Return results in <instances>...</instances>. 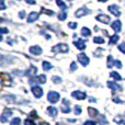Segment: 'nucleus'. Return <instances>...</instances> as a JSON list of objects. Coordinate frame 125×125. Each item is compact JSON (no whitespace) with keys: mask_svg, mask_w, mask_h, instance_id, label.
<instances>
[{"mask_svg":"<svg viewBox=\"0 0 125 125\" xmlns=\"http://www.w3.org/2000/svg\"><path fill=\"white\" fill-rule=\"evenodd\" d=\"M83 125H95V122L94 121H87V122H84Z\"/></svg>","mask_w":125,"mask_h":125,"instance_id":"4c0bfd02","label":"nucleus"},{"mask_svg":"<svg viewBox=\"0 0 125 125\" xmlns=\"http://www.w3.org/2000/svg\"><path fill=\"white\" fill-rule=\"evenodd\" d=\"M67 19V13L66 12H61L58 14V20H61V21H64V20Z\"/></svg>","mask_w":125,"mask_h":125,"instance_id":"c756f323","label":"nucleus"},{"mask_svg":"<svg viewBox=\"0 0 125 125\" xmlns=\"http://www.w3.org/2000/svg\"><path fill=\"white\" fill-rule=\"evenodd\" d=\"M47 113H48V115H51L52 117H55L57 115V113H58V111H57V109L54 108V106H48Z\"/></svg>","mask_w":125,"mask_h":125,"instance_id":"6ab92c4d","label":"nucleus"},{"mask_svg":"<svg viewBox=\"0 0 125 125\" xmlns=\"http://www.w3.org/2000/svg\"><path fill=\"white\" fill-rule=\"evenodd\" d=\"M52 51L54 53H68L69 47H68V45H67V44L59 43V44H57V45H55L54 47L52 48Z\"/></svg>","mask_w":125,"mask_h":125,"instance_id":"f257e3e1","label":"nucleus"},{"mask_svg":"<svg viewBox=\"0 0 125 125\" xmlns=\"http://www.w3.org/2000/svg\"><path fill=\"white\" fill-rule=\"evenodd\" d=\"M1 80H2V83H3V84H7V86L11 83V78H10V76L7 75V73H1Z\"/></svg>","mask_w":125,"mask_h":125,"instance_id":"a211bd4d","label":"nucleus"},{"mask_svg":"<svg viewBox=\"0 0 125 125\" xmlns=\"http://www.w3.org/2000/svg\"><path fill=\"white\" fill-rule=\"evenodd\" d=\"M98 1H100V2H105V1H108V0H98Z\"/></svg>","mask_w":125,"mask_h":125,"instance_id":"49530a36","label":"nucleus"},{"mask_svg":"<svg viewBox=\"0 0 125 125\" xmlns=\"http://www.w3.org/2000/svg\"><path fill=\"white\" fill-rule=\"evenodd\" d=\"M40 125H50L47 123V122H41V123H40Z\"/></svg>","mask_w":125,"mask_h":125,"instance_id":"a18cd8bd","label":"nucleus"},{"mask_svg":"<svg viewBox=\"0 0 125 125\" xmlns=\"http://www.w3.org/2000/svg\"><path fill=\"white\" fill-rule=\"evenodd\" d=\"M56 3H57V6H58L59 8L62 9V10H65V9H67L66 3H65L62 0H56Z\"/></svg>","mask_w":125,"mask_h":125,"instance_id":"393cba45","label":"nucleus"},{"mask_svg":"<svg viewBox=\"0 0 125 125\" xmlns=\"http://www.w3.org/2000/svg\"><path fill=\"white\" fill-rule=\"evenodd\" d=\"M88 113L91 117H97L98 115H99L98 110H95V109H93V108H88Z\"/></svg>","mask_w":125,"mask_h":125,"instance_id":"aec40b11","label":"nucleus"},{"mask_svg":"<svg viewBox=\"0 0 125 125\" xmlns=\"http://www.w3.org/2000/svg\"><path fill=\"white\" fill-rule=\"evenodd\" d=\"M80 113H81V108H80L79 105H76L75 106V114H80Z\"/></svg>","mask_w":125,"mask_h":125,"instance_id":"c9c22d12","label":"nucleus"},{"mask_svg":"<svg viewBox=\"0 0 125 125\" xmlns=\"http://www.w3.org/2000/svg\"><path fill=\"white\" fill-rule=\"evenodd\" d=\"M113 101L116 102V103H122V101L119 99V98H113Z\"/></svg>","mask_w":125,"mask_h":125,"instance_id":"79ce46f5","label":"nucleus"},{"mask_svg":"<svg viewBox=\"0 0 125 125\" xmlns=\"http://www.w3.org/2000/svg\"><path fill=\"white\" fill-rule=\"evenodd\" d=\"M95 19H97L99 22L104 23V24L110 23V21H111L110 17H109V15H105V14H99V15H97V18H95Z\"/></svg>","mask_w":125,"mask_h":125,"instance_id":"9b49d317","label":"nucleus"},{"mask_svg":"<svg viewBox=\"0 0 125 125\" xmlns=\"http://www.w3.org/2000/svg\"><path fill=\"white\" fill-rule=\"evenodd\" d=\"M88 13H90V10H89L87 7H81L80 9H78V10L76 11L75 15L77 18H80V17H83V15L88 14Z\"/></svg>","mask_w":125,"mask_h":125,"instance_id":"20e7f679","label":"nucleus"},{"mask_svg":"<svg viewBox=\"0 0 125 125\" xmlns=\"http://www.w3.org/2000/svg\"><path fill=\"white\" fill-rule=\"evenodd\" d=\"M20 124H21V120L19 117H14L10 123V125H20Z\"/></svg>","mask_w":125,"mask_h":125,"instance_id":"c85d7f7f","label":"nucleus"},{"mask_svg":"<svg viewBox=\"0 0 125 125\" xmlns=\"http://www.w3.org/2000/svg\"><path fill=\"white\" fill-rule=\"evenodd\" d=\"M68 28L73 30V29L77 28V23H76V22H70V23H68Z\"/></svg>","mask_w":125,"mask_h":125,"instance_id":"72a5a7b5","label":"nucleus"},{"mask_svg":"<svg viewBox=\"0 0 125 125\" xmlns=\"http://www.w3.org/2000/svg\"><path fill=\"white\" fill-rule=\"evenodd\" d=\"M119 40H120V36H119L117 34H115V35H113V36H111V37H110V45L116 44Z\"/></svg>","mask_w":125,"mask_h":125,"instance_id":"4be33fe9","label":"nucleus"},{"mask_svg":"<svg viewBox=\"0 0 125 125\" xmlns=\"http://www.w3.org/2000/svg\"><path fill=\"white\" fill-rule=\"evenodd\" d=\"M24 125H36V124H35V122H33V120L26 119L25 121H24Z\"/></svg>","mask_w":125,"mask_h":125,"instance_id":"2f4dec72","label":"nucleus"},{"mask_svg":"<svg viewBox=\"0 0 125 125\" xmlns=\"http://www.w3.org/2000/svg\"><path fill=\"white\" fill-rule=\"evenodd\" d=\"M89 101H90V102H92V103H94V102H97V100H95V99H93V98H90V99H89Z\"/></svg>","mask_w":125,"mask_h":125,"instance_id":"c03bdc74","label":"nucleus"},{"mask_svg":"<svg viewBox=\"0 0 125 125\" xmlns=\"http://www.w3.org/2000/svg\"><path fill=\"white\" fill-rule=\"evenodd\" d=\"M114 62L115 61H113V57L111 56V55H109V56H108V62H106V66H108L109 68H111L112 66H114Z\"/></svg>","mask_w":125,"mask_h":125,"instance_id":"b1692460","label":"nucleus"},{"mask_svg":"<svg viewBox=\"0 0 125 125\" xmlns=\"http://www.w3.org/2000/svg\"><path fill=\"white\" fill-rule=\"evenodd\" d=\"M39 19V13L37 12H31L28 17V23H32V22L36 21Z\"/></svg>","mask_w":125,"mask_h":125,"instance_id":"f3484780","label":"nucleus"},{"mask_svg":"<svg viewBox=\"0 0 125 125\" xmlns=\"http://www.w3.org/2000/svg\"><path fill=\"white\" fill-rule=\"evenodd\" d=\"M73 44H75V46L78 48V50H80V51L86 50V41H84V40L79 39V40L73 42Z\"/></svg>","mask_w":125,"mask_h":125,"instance_id":"9d476101","label":"nucleus"},{"mask_svg":"<svg viewBox=\"0 0 125 125\" xmlns=\"http://www.w3.org/2000/svg\"><path fill=\"white\" fill-rule=\"evenodd\" d=\"M93 42H94L95 44H103L104 43V39L103 37H100V36H95L94 39H93Z\"/></svg>","mask_w":125,"mask_h":125,"instance_id":"bb28decb","label":"nucleus"},{"mask_svg":"<svg viewBox=\"0 0 125 125\" xmlns=\"http://www.w3.org/2000/svg\"><path fill=\"white\" fill-rule=\"evenodd\" d=\"M78 61H79V62L82 65V66H87V65L89 64V57L87 56L84 53H81V54L78 55Z\"/></svg>","mask_w":125,"mask_h":125,"instance_id":"39448f33","label":"nucleus"},{"mask_svg":"<svg viewBox=\"0 0 125 125\" xmlns=\"http://www.w3.org/2000/svg\"><path fill=\"white\" fill-rule=\"evenodd\" d=\"M37 71V68L35 66H31L28 70L25 71V76H29V77H34L35 73Z\"/></svg>","mask_w":125,"mask_h":125,"instance_id":"dca6fc26","label":"nucleus"},{"mask_svg":"<svg viewBox=\"0 0 125 125\" xmlns=\"http://www.w3.org/2000/svg\"><path fill=\"white\" fill-rule=\"evenodd\" d=\"M81 35H82V36H86V37L90 36V35H91V31L89 30L88 28H82L81 29Z\"/></svg>","mask_w":125,"mask_h":125,"instance_id":"412c9836","label":"nucleus"},{"mask_svg":"<svg viewBox=\"0 0 125 125\" xmlns=\"http://www.w3.org/2000/svg\"><path fill=\"white\" fill-rule=\"evenodd\" d=\"M59 98H61V95H59L58 92H56V91H51L50 93H48L47 95V100L51 102V103H57L59 100Z\"/></svg>","mask_w":125,"mask_h":125,"instance_id":"7ed1b4c3","label":"nucleus"},{"mask_svg":"<svg viewBox=\"0 0 125 125\" xmlns=\"http://www.w3.org/2000/svg\"><path fill=\"white\" fill-rule=\"evenodd\" d=\"M76 69H77V64L75 62H73L70 65V71H75Z\"/></svg>","mask_w":125,"mask_h":125,"instance_id":"f704fd0d","label":"nucleus"},{"mask_svg":"<svg viewBox=\"0 0 125 125\" xmlns=\"http://www.w3.org/2000/svg\"><path fill=\"white\" fill-rule=\"evenodd\" d=\"M52 81L54 82L55 84H59V83H62V78L58 77V76H53V77H52Z\"/></svg>","mask_w":125,"mask_h":125,"instance_id":"a878e982","label":"nucleus"},{"mask_svg":"<svg viewBox=\"0 0 125 125\" xmlns=\"http://www.w3.org/2000/svg\"><path fill=\"white\" fill-rule=\"evenodd\" d=\"M114 67H117V68H122V62L120 61H115L114 62Z\"/></svg>","mask_w":125,"mask_h":125,"instance_id":"e433bc0d","label":"nucleus"},{"mask_svg":"<svg viewBox=\"0 0 125 125\" xmlns=\"http://www.w3.org/2000/svg\"><path fill=\"white\" fill-rule=\"evenodd\" d=\"M111 77H113L115 80H117V81L122 80V77H121V76H120L117 73H115V71H112V73H111Z\"/></svg>","mask_w":125,"mask_h":125,"instance_id":"cd10ccee","label":"nucleus"},{"mask_svg":"<svg viewBox=\"0 0 125 125\" xmlns=\"http://www.w3.org/2000/svg\"><path fill=\"white\" fill-rule=\"evenodd\" d=\"M42 12L46 13L47 15H53V14H55L54 11H52V10H47V9H44V8H42Z\"/></svg>","mask_w":125,"mask_h":125,"instance_id":"7c9ffc66","label":"nucleus"},{"mask_svg":"<svg viewBox=\"0 0 125 125\" xmlns=\"http://www.w3.org/2000/svg\"><path fill=\"white\" fill-rule=\"evenodd\" d=\"M119 50L121 53H123V54H125V42H123L122 44H120L119 45Z\"/></svg>","mask_w":125,"mask_h":125,"instance_id":"473e14b6","label":"nucleus"},{"mask_svg":"<svg viewBox=\"0 0 125 125\" xmlns=\"http://www.w3.org/2000/svg\"><path fill=\"white\" fill-rule=\"evenodd\" d=\"M108 87L109 88H111L113 91H122L123 90V88H122L120 84H117L116 82H113V81H108Z\"/></svg>","mask_w":125,"mask_h":125,"instance_id":"ddd939ff","label":"nucleus"},{"mask_svg":"<svg viewBox=\"0 0 125 125\" xmlns=\"http://www.w3.org/2000/svg\"><path fill=\"white\" fill-rule=\"evenodd\" d=\"M26 3H29V4H35V0H26Z\"/></svg>","mask_w":125,"mask_h":125,"instance_id":"37998d69","label":"nucleus"},{"mask_svg":"<svg viewBox=\"0 0 125 125\" xmlns=\"http://www.w3.org/2000/svg\"><path fill=\"white\" fill-rule=\"evenodd\" d=\"M102 51H103L102 48H98V52H95L94 55H95V56H100V55H101V53H102Z\"/></svg>","mask_w":125,"mask_h":125,"instance_id":"58836bf2","label":"nucleus"},{"mask_svg":"<svg viewBox=\"0 0 125 125\" xmlns=\"http://www.w3.org/2000/svg\"><path fill=\"white\" fill-rule=\"evenodd\" d=\"M70 103L68 102L67 99H64L62 100V112L64 113H69L70 112Z\"/></svg>","mask_w":125,"mask_h":125,"instance_id":"1a4fd4ad","label":"nucleus"},{"mask_svg":"<svg viewBox=\"0 0 125 125\" xmlns=\"http://www.w3.org/2000/svg\"><path fill=\"white\" fill-rule=\"evenodd\" d=\"M43 69L45 71H48V70H51V69H52V64H51V62H43Z\"/></svg>","mask_w":125,"mask_h":125,"instance_id":"5701e85b","label":"nucleus"},{"mask_svg":"<svg viewBox=\"0 0 125 125\" xmlns=\"http://www.w3.org/2000/svg\"><path fill=\"white\" fill-rule=\"evenodd\" d=\"M56 125H65V124H64V123H57Z\"/></svg>","mask_w":125,"mask_h":125,"instance_id":"de8ad7c7","label":"nucleus"},{"mask_svg":"<svg viewBox=\"0 0 125 125\" xmlns=\"http://www.w3.org/2000/svg\"><path fill=\"white\" fill-rule=\"evenodd\" d=\"M11 115H12V111H11V110H4L3 112H2L0 120H1L2 123H6V122L9 120V117L11 116Z\"/></svg>","mask_w":125,"mask_h":125,"instance_id":"0eeeda50","label":"nucleus"},{"mask_svg":"<svg viewBox=\"0 0 125 125\" xmlns=\"http://www.w3.org/2000/svg\"><path fill=\"white\" fill-rule=\"evenodd\" d=\"M109 11H110L111 13H113L115 17H120V15H121L119 6H116V4H111V6H109Z\"/></svg>","mask_w":125,"mask_h":125,"instance_id":"f8f14e48","label":"nucleus"},{"mask_svg":"<svg viewBox=\"0 0 125 125\" xmlns=\"http://www.w3.org/2000/svg\"><path fill=\"white\" fill-rule=\"evenodd\" d=\"M71 95H73V98H75L77 100H84L87 98V94L82 91H73L71 93Z\"/></svg>","mask_w":125,"mask_h":125,"instance_id":"6e6552de","label":"nucleus"},{"mask_svg":"<svg viewBox=\"0 0 125 125\" xmlns=\"http://www.w3.org/2000/svg\"><path fill=\"white\" fill-rule=\"evenodd\" d=\"M32 92L35 98H41L43 95V89L40 86H33L32 87Z\"/></svg>","mask_w":125,"mask_h":125,"instance_id":"423d86ee","label":"nucleus"},{"mask_svg":"<svg viewBox=\"0 0 125 125\" xmlns=\"http://www.w3.org/2000/svg\"><path fill=\"white\" fill-rule=\"evenodd\" d=\"M0 32H1V34H4V33H8V30L6 28H1L0 29Z\"/></svg>","mask_w":125,"mask_h":125,"instance_id":"ea45409f","label":"nucleus"},{"mask_svg":"<svg viewBox=\"0 0 125 125\" xmlns=\"http://www.w3.org/2000/svg\"><path fill=\"white\" fill-rule=\"evenodd\" d=\"M30 53L35 55V56H37V55H41L42 53H43V51H42V48L40 47V46L34 45V46H31L30 47Z\"/></svg>","mask_w":125,"mask_h":125,"instance_id":"4468645a","label":"nucleus"},{"mask_svg":"<svg viewBox=\"0 0 125 125\" xmlns=\"http://www.w3.org/2000/svg\"><path fill=\"white\" fill-rule=\"evenodd\" d=\"M111 26H112V29L114 30V32H116V33H119V32H121V29H122V23H121V21H114L112 24H111Z\"/></svg>","mask_w":125,"mask_h":125,"instance_id":"2eb2a0df","label":"nucleus"},{"mask_svg":"<svg viewBox=\"0 0 125 125\" xmlns=\"http://www.w3.org/2000/svg\"><path fill=\"white\" fill-rule=\"evenodd\" d=\"M46 82V76L45 75H40L37 77H31L29 80V83L33 84V83H45Z\"/></svg>","mask_w":125,"mask_h":125,"instance_id":"f03ea898","label":"nucleus"},{"mask_svg":"<svg viewBox=\"0 0 125 125\" xmlns=\"http://www.w3.org/2000/svg\"><path fill=\"white\" fill-rule=\"evenodd\" d=\"M19 17L21 18V19H23V18L25 17V12H24V11H21V12L19 13Z\"/></svg>","mask_w":125,"mask_h":125,"instance_id":"a19ab883","label":"nucleus"}]
</instances>
